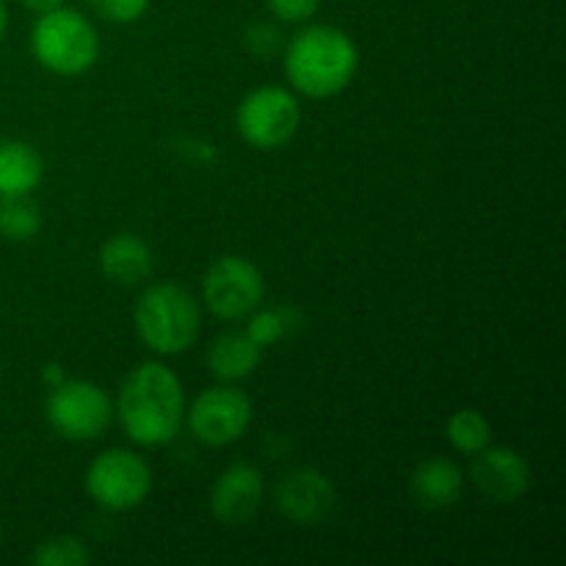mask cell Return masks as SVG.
<instances>
[{"mask_svg": "<svg viewBox=\"0 0 566 566\" xmlns=\"http://www.w3.org/2000/svg\"><path fill=\"white\" fill-rule=\"evenodd\" d=\"M263 352L247 329L221 332L208 348V370L221 381H241L258 370Z\"/></svg>", "mask_w": 566, "mask_h": 566, "instance_id": "obj_15", "label": "cell"}, {"mask_svg": "<svg viewBox=\"0 0 566 566\" xmlns=\"http://www.w3.org/2000/svg\"><path fill=\"white\" fill-rule=\"evenodd\" d=\"M276 509L296 525H318L337 503L335 484L315 468H298L276 484Z\"/></svg>", "mask_w": 566, "mask_h": 566, "instance_id": "obj_10", "label": "cell"}, {"mask_svg": "<svg viewBox=\"0 0 566 566\" xmlns=\"http://www.w3.org/2000/svg\"><path fill=\"white\" fill-rule=\"evenodd\" d=\"M42 379H44V385H48V387H55V385H61V381H64L66 376H64V370H61V365L50 363V365H44Z\"/></svg>", "mask_w": 566, "mask_h": 566, "instance_id": "obj_25", "label": "cell"}, {"mask_svg": "<svg viewBox=\"0 0 566 566\" xmlns=\"http://www.w3.org/2000/svg\"><path fill=\"white\" fill-rule=\"evenodd\" d=\"M446 437L457 451L462 453H479L490 446L492 440V426L479 409H459L448 418Z\"/></svg>", "mask_w": 566, "mask_h": 566, "instance_id": "obj_18", "label": "cell"}, {"mask_svg": "<svg viewBox=\"0 0 566 566\" xmlns=\"http://www.w3.org/2000/svg\"><path fill=\"white\" fill-rule=\"evenodd\" d=\"M31 562L36 566H86L92 553L77 536H50L31 553Z\"/></svg>", "mask_w": 566, "mask_h": 566, "instance_id": "obj_20", "label": "cell"}, {"mask_svg": "<svg viewBox=\"0 0 566 566\" xmlns=\"http://www.w3.org/2000/svg\"><path fill=\"white\" fill-rule=\"evenodd\" d=\"M114 412L133 442L160 448L186 423V392L175 370L164 363H144L122 381Z\"/></svg>", "mask_w": 566, "mask_h": 566, "instance_id": "obj_1", "label": "cell"}, {"mask_svg": "<svg viewBox=\"0 0 566 566\" xmlns=\"http://www.w3.org/2000/svg\"><path fill=\"white\" fill-rule=\"evenodd\" d=\"M153 249L133 232H116L99 247V271L114 285L133 287L153 274Z\"/></svg>", "mask_w": 566, "mask_h": 566, "instance_id": "obj_13", "label": "cell"}, {"mask_svg": "<svg viewBox=\"0 0 566 566\" xmlns=\"http://www.w3.org/2000/svg\"><path fill=\"white\" fill-rule=\"evenodd\" d=\"M265 282L258 265L238 254L213 260L202 276V302L216 318H249L263 304Z\"/></svg>", "mask_w": 566, "mask_h": 566, "instance_id": "obj_8", "label": "cell"}, {"mask_svg": "<svg viewBox=\"0 0 566 566\" xmlns=\"http://www.w3.org/2000/svg\"><path fill=\"white\" fill-rule=\"evenodd\" d=\"M133 324L144 346L164 357H177L197 343L202 329L199 304L186 287L160 282L147 287L133 310Z\"/></svg>", "mask_w": 566, "mask_h": 566, "instance_id": "obj_3", "label": "cell"}, {"mask_svg": "<svg viewBox=\"0 0 566 566\" xmlns=\"http://www.w3.org/2000/svg\"><path fill=\"white\" fill-rule=\"evenodd\" d=\"M86 6L99 20L127 25V22L142 20L144 11L149 9V0H86Z\"/></svg>", "mask_w": 566, "mask_h": 566, "instance_id": "obj_21", "label": "cell"}, {"mask_svg": "<svg viewBox=\"0 0 566 566\" xmlns=\"http://www.w3.org/2000/svg\"><path fill=\"white\" fill-rule=\"evenodd\" d=\"M42 208L31 199V193L22 197H0V235L6 241L25 243L33 241L42 230Z\"/></svg>", "mask_w": 566, "mask_h": 566, "instance_id": "obj_17", "label": "cell"}, {"mask_svg": "<svg viewBox=\"0 0 566 566\" xmlns=\"http://www.w3.org/2000/svg\"><path fill=\"white\" fill-rule=\"evenodd\" d=\"M22 6H25L28 11H33V14H44V11H53L59 9V6H64V0H20Z\"/></svg>", "mask_w": 566, "mask_h": 566, "instance_id": "obj_24", "label": "cell"}, {"mask_svg": "<svg viewBox=\"0 0 566 566\" xmlns=\"http://www.w3.org/2000/svg\"><path fill=\"white\" fill-rule=\"evenodd\" d=\"M243 44H247V50L254 59L269 61L274 59V55H280L282 33L280 28L271 25V22H252V25L247 28V33H243Z\"/></svg>", "mask_w": 566, "mask_h": 566, "instance_id": "obj_22", "label": "cell"}, {"mask_svg": "<svg viewBox=\"0 0 566 566\" xmlns=\"http://www.w3.org/2000/svg\"><path fill=\"white\" fill-rule=\"evenodd\" d=\"M153 490V470L138 453L111 448L86 470V492L108 512H130L142 506Z\"/></svg>", "mask_w": 566, "mask_h": 566, "instance_id": "obj_7", "label": "cell"}, {"mask_svg": "<svg viewBox=\"0 0 566 566\" xmlns=\"http://www.w3.org/2000/svg\"><path fill=\"white\" fill-rule=\"evenodd\" d=\"M6 25H9V14H6V0H0V42H3Z\"/></svg>", "mask_w": 566, "mask_h": 566, "instance_id": "obj_26", "label": "cell"}, {"mask_svg": "<svg viewBox=\"0 0 566 566\" xmlns=\"http://www.w3.org/2000/svg\"><path fill=\"white\" fill-rule=\"evenodd\" d=\"M263 473L249 462H235L216 479L210 490V512L224 525H243L263 503Z\"/></svg>", "mask_w": 566, "mask_h": 566, "instance_id": "obj_12", "label": "cell"}, {"mask_svg": "<svg viewBox=\"0 0 566 566\" xmlns=\"http://www.w3.org/2000/svg\"><path fill=\"white\" fill-rule=\"evenodd\" d=\"M298 324H302V318H298L291 307H274V310L258 307L252 315H249L247 332L258 346L269 348L274 346L276 340L291 335Z\"/></svg>", "mask_w": 566, "mask_h": 566, "instance_id": "obj_19", "label": "cell"}, {"mask_svg": "<svg viewBox=\"0 0 566 566\" xmlns=\"http://www.w3.org/2000/svg\"><path fill=\"white\" fill-rule=\"evenodd\" d=\"M285 75L304 97H335L354 81L359 66L357 44L335 25H310L285 44Z\"/></svg>", "mask_w": 566, "mask_h": 566, "instance_id": "obj_2", "label": "cell"}, {"mask_svg": "<svg viewBox=\"0 0 566 566\" xmlns=\"http://www.w3.org/2000/svg\"><path fill=\"white\" fill-rule=\"evenodd\" d=\"M475 462L470 468L475 490L495 503H514L528 492L531 468L523 453L514 448H490L475 453Z\"/></svg>", "mask_w": 566, "mask_h": 566, "instance_id": "obj_11", "label": "cell"}, {"mask_svg": "<svg viewBox=\"0 0 566 566\" xmlns=\"http://www.w3.org/2000/svg\"><path fill=\"white\" fill-rule=\"evenodd\" d=\"M265 6L280 22H307L318 11L321 0H265Z\"/></svg>", "mask_w": 566, "mask_h": 566, "instance_id": "obj_23", "label": "cell"}, {"mask_svg": "<svg viewBox=\"0 0 566 566\" xmlns=\"http://www.w3.org/2000/svg\"><path fill=\"white\" fill-rule=\"evenodd\" d=\"M44 160L28 142H0V197H22L42 182Z\"/></svg>", "mask_w": 566, "mask_h": 566, "instance_id": "obj_16", "label": "cell"}, {"mask_svg": "<svg viewBox=\"0 0 566 566\" xmlns=\"http://www.w3.org/2000/svg\"><path fill=\"white\" fill-rule=\"evenodd\" d=\"M31 53L36 64L53 75L75 77L97 64L99 36L81 11L59 6L33 22Z\"/></svg>", "mask_w": 566, "mask_h": 566, "instance_id": "obj_4", "label": "cell"}, {"mask_svg": "<svg viewBox=\"0 0 566 566\" xmlns=\"http://www.w3.org/2000/svg\"><path fill=\"white\" fill-rule=\"evenodd\" d=\"M412 495L420 506L426 509H448L462 497L464 475L453 459L431 457L418 464L412 473Z\"/></svg>", "mask_w": 566, "mask_h": 566, "instance_id": "obj_14", "label": "cell"}, {"mask_svg": "<svg viewBox=\"0 0 566 566\" xmlns=\"http://www.w3.org/2000/svg\"><path fill=\"white\" fill-rule=\"evenodd\" d=\"M44 415L50 429L59 437L70 442H88L97 440L111 426L114 403L94 381L64 379L61 385L50 387Z\"/></svg>", "mask_w": 566, "mask_h": 566, "instance_id": "obj_5", "label": "cell"}, {"mask_svg": "<svg viewBox=\"0 0 566 566\" xmlns=\"http://www.w3.org/2000/svg\"><path fill=\"white\" fill-rule=\"evenodd\" d=\"M235 127L249 147L280 149L296 138L302 127V105L287 88H252L235 108Z\"/></svg>", "mask_w": 566, "mask_h": 566, "instance_id": "obj_6", "label": "cell"}, {"mask_svg": "<svg viewBox=\"0 0 566 566\" xmlns=\"http://www.w3.org/2000/svg\"><path fill=\"white\" fill-rule=\"evenodd\" d=\"M186 420L202 446L224 448L247 434L252 423V401L238 387H210L193 398L191 409H186Z\"/></svg>", "mask_w": 566, "mask_h": 566, "instance_id": "obj_9", "label": "cell"}]
</instances>
